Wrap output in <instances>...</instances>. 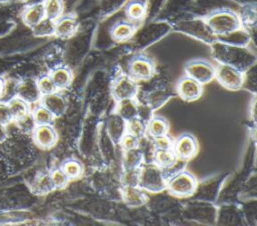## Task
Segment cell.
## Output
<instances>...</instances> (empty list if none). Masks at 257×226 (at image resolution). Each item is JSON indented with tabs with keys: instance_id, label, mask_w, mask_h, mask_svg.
<instances>
[{
	"instance_id": "obj_1",
	"label": "cell",
	"mask_w": 257,
	"mask_h": 226,
	"mask_svg": "<svg viewBox=\"0 0 257 226\" xmlns=\"http://www.w3.org/2000/svg\"><path fill=\"white\" fill-rule=\"evenodd\" d=\"M213 54L222 64H228L244 71L255 63V56L243 46L229 45L217 41L213 45Z\"/></svg>"
},
{
	"instance_id": "obj_2",
	"label": "cell",
	"mask_w": 257,
	"mask_h": 226,
	"mask_svg": "<svg viewBox=\"0 0 257 226\" xmlns=\"http://www.w3.org/2000/svg\"><path fill=\"white\" fill-rule=\"evenodd\" d=\"M206 24L214 35L221 36L239 29L241 21L234 12L229 10H221L211 14L207 18Z\"/></svg>"
},
{
	"instance_id": "obj_3",
	"label": "cell",
	"mask_w": 257,
	"mask_h": 226,
	"mask_svg": "<svg viewBox=\"0 0 257 226\" xmlns=\"http://www.w3.org/2000/svg\"><path fill=\"white\" fill-rule=\"evenodd\" d=\"M141 188L150 192H160L166 188L163 171L157 164H147L139 171V182Z\"/></svg>"
},
{
	"instance_id": "obj_4",
	"label": "cell",
	"mask_w": 257,
	"mask_h": 226,
	"mask_svg": "<svg viewBox=\"0 0 257 226\" xmlns=\"http://www.w3.org/2000/svg\"><path fill=\"white\" fill-rule=\"evenodd\" d=\"M185 70L189 77L200 84H205L213 80L216 74V68L204 60H193L187 63Z\"/></svg>"
},
{
	"instance_id": "obj_5",
	"label": "cell",
	"mask_w": 257,
	"mask_h": 226,
	"mask_svg": "<svg viewBox=\"0 0 257 226\" xmlns=\"http://www.w3.org/2000/svg\"><path fill=\"white\" fill-rule=\"evenodd\" d=\"M215 76L224 87L231 90H238L243 85V75L241 71L228 64H221L216 69Z\"/></svg>"
},
{
	"instance_id": "obj_6",
	"label": "cell",
	"mask_w": 257,
	"mask_h": 226,
	"mask_svg": "<svg viewBox=\"0 0 257 226\" xmlns=\"http://www.w3.org/2000/svg\"><path fill=\"white\" fill-rule=\"evenodd\" d=\"M169 190L178 196H187L196 188L195 178L188 172H181L173 176L168 183Z\"/></svg>"
},
{
	"instance_id": "obj_7",
	"label": "cell",
	"mask_w": 257,
	"mask_h": 226,
	"mask_svg": "<svg viewBox=\"0 0 257 226\" xmlns=\"http://www.w3.org/2000/svg\"><path fill=\"white\" fill-rule=\"evenodd\" d=\"M138 87L134 80L127 76L117 79L112 87V95L118 101L123 99H132L137 95Z\"/></svg>"
},
{
	"instance_id": "obj_8",
	"label": "cell",
	"mask_w": 257,
	"mask_h": 226,
	"mask_svg": "<svg viewBox=\"0 0 257 226\" xmlns=\"http://www.w3.org/2000/svg\"><path fill=\"white\" fill-rule=\"evenodd\" d=\"M16 96L28 104H32L39 101L42 95L38 89L36 81L32 79H25L21 82H18Z\"/></svg>"
},
{
	"instance_id": "obj_9",
	"label": "cell",
	"mask_w": 257,
	"mask_h": 226,
	"mask_svg": "<svg viewBox=\"0 0 257 226\" xmlns=\"http://www.w3.org/2000/svg\"><path fill=\"white\" fill-rule=\"evenodd\" d=\"M202 84L197 82L191 77H184L178 84L179 95L187 101H193L198 99L202 94Z\"/></svg>"
},
{
	"instance_id": "obj_10",
	"label": "cell",
	"mask_w": 257,
	"mask_h": 226,
	"mask_svg": "<svg viewBox=\"0 0 257 226\" xmlns=\"http://www.w3.org/2000/svg\"><path fill=\"white\" fill-rule=\"evenodd\" d=\"M33 136L36 144L42 148L52 147L57 139L56 132L51 124L37 125L33 130Z\"/></svg>"
},
{
	"instance_id": "obj_11",
	"label": "cell",
	"mask_w": 257,
	"mask_h": 226,
	"mask_svg": "<svg viewBox=\"0 0 257 226\" xmlns=\"http://www.w3.org/2000/svg\"><path fill=\"white\" fill-rule=\"evenodd\" d=\"M41 105L48 109L54 117L61 116L66 110V101L64 97L56 92L42 95L40 98Z\"/></svg>"
},
{
	"instance_id": "obj_12",
	"label": "cell",
	"mask_w": 257,
	"mask_h": 226,
	"mask_svg": "<svg viewBox=\"0 0 257 226\" xmlns=\"http://www.w3.org/2000/svg\"><path fill=\"white\" fill-rule=\"evenodd\" d=\"M197 151V143L193 136L182 135L175 143V154L181 160H186L195 155Z\"/></svg>"
},
{
	"instance_id": "obj_13",
	"label": "cell",
	"mask_w": 257,
	"mask_h": 226,
	"mask_svg": "<svg viewBox=\"0 0 257 226\" xmlns=\"http://www.w3.org/2000/svg\"><path fill=\"white\" fill-rule=\"evenodd\" d=\"M132 75L138 79H148L153 75L154 67L150 60L146 58H136L130 65Z\"/></svg>"
},
{
	"instance_id": "obj_14",
	"label": "cell",
	"mask_w": 257,
	"mask_h": 226,
	"mask_svg": "<svg viewBox=\"0 0 257 226\" xmlns=\"http://www.w3.org/2000/svg\"><path fill=\"white\" fill-rule=\"evenodd\" d=\"M126 129L125 120H123L117 113L110 116L107 122V131L111 140L115 143L120 142L124 131Z\"/></svg>"
},
{
	"instance_id": "obj_15",
	"label": "cell",
	"mask_w": 257,
	"mask_h": 226,
	"mask_svg": "<svg viewBox=\"0 0 257 226\" xmlns=\"http://www.w3.org/2000/svg\"><path fill=\"white\" fill-rule=\"evenodd\" d=\"M45 18L43 3H36L29 6L23 13V21L26 25L33 28Z\"/></svg>"
},
{
	"instance_id": "obj_16",
	"label": "cell",
	"mask_w": 257,
	"mask_h": 226,
	"mask_svg": "<svg viewBox=\"0 0 257 226\" xmlns=\"http://www.w3.org/2000/svg\"><path fill=\"white\" fill-rule=\"evenodd\" d=\"M185 31L191 35L198 36L205 41L211 42L214 39V34L208 25L202 21H193L185 24Z\"/></svg>"
},
{
	"instance_id": "obj_17",
	"label": "cell",
	"mask_w": 257,
	"mask_h": 226,
	"mask_svg": "<svg viewBox=\"0 0 257 226\" xmlns=\"http://www.w3.org/2000/svg\"><path fill=\"white\" fill-rule=\"evenodd\" d=\"M122 198L126 205L131 207L141 206L146 203L147 197L143 191L136 188V186H126L122 191Z\"/></svg>"
},
{
	"instance_id": "obj_18",
	"label": "cell",
	"mask_w": 257,
	"mask_h": 226,
	"mask_svg": "<svg viewBox=\"0 0 257 226\" xmlns=\"http://www.w3.org/2000/svg\"><path fill=\"white\" fill-rule=\"evenodd\" d=\"M216 38L219 42L235 46H245L250 40L249 34L243 30H240V28L229 34L216 36Z\"/></svg>"
},
{
	"instance_id": "obj_19",
	"label": "cell",
	"mask_w": 257,
	"mask_h": 226,
	"mask_svg": "<svg viewBox=\"0 0 257 226\" xmlns=\"http://www.w3.org/2000/svg\"><path fill=\"white\" fill-rule=\"evenodd\" d=\"M139 106L137 102L132 99H123L120 100L117 106V114L125 121H130L136 117H138Z\"/></svg>"
},
{
	"instance_id": "obj_20",
	"label": "cell",
	"mask_w": 257,
	"mask_h": 226,
	"mask_svg": "<svg viewBox=\"0 0 257 226\" xmlns=\"http://www.w3.org/2000/svg\"><path fill=\"white\" fill-rule=\"evenodd\" d=\"M76 21L74 18L66 16L60 18L56 23L54 27V34H56L59 37H68L72 35L76 29Z\"/></svg>"
},
{
	"instance_id": "obj_21",
	"label": "cell",
	"mask_w": 257,
	"mask_h": 226,
	"mask_svg": "<svg viewBox=\"0 0 257 226\" xmlns=\"http://www.w3.org/2000/svg\"><path fill=\"white\" fill-rule=\"evenodd\" d=\"M7 104L9 106V110L11 112L13 120H17V119L25 116L26 114L30 113L29 112V104L17 96L10 99L7 102Z\"/></svg>"
},
{
	"instance_id": "obj_22",
	"label": "cell",
	"mask_w": 257,
	"mask_h": 226,
	"mask_svg": "<svg viewBox=\"0 0 257 226\" xmlns=\"http://www.w3.org/2000/svg\"><path fill=\"white\" fill-rule=\"evenodd\" d=\"M144 154L140 149L134 148L131 150H126L123 157V166L125 170H134L138 169L141 163L143 162Z\"/></svg>"
},
{
	"instance_id": "obj_23",
	"label": "cell",
	"mask_w": 257,
	"mask_h": 226,
	"mask_svg": "<svg viewBox=\"0 0 257 226\" xmlns=\"http://www.w3.org/2000/svg\"><path fill=\"white\" fill-rule=\"evenodd\" d=\"M56 88H65L71 81V73L66 68H57L50 75Z\"/></svg>"
},
{
	"instance_id": "obj_24",
	"label": "cell",
	"mask_w": 257,
	"mask_h": 226,
	"mask_svg": "<svg viewBox=\"0 0 257 226\" xmlns=\"http://www.w3.org/2000/svg\"><path fill=\"white\" fill-rule=\"evenodd\" d=\"M149 133L154 137H159L163 135H167L168 132V123L165 119L161 117L152 118L148 125Z\"/></svg>"
},
{
	"instance_id": "obj_25",
	"label": "cell",
	"mask_w": 257,
	"mask_h": 226,
	"mask_svg": "<svg viewBox=\"0 0 257 226\" xmlns=\"http://www.w3.org/2000/svg\"><path fill=\"white\" fill-rule=\"evenodd\" d=\"M33 120L35 122V125H48L53 122V114L46 109L44 106L40 105L34 109V111L31 113Z\"/></svg>"
},
{
	"instance_id": "obj_26",
	"label": "cell",
	"mask_w": 257,
	"mask_h": 226,
	"mask_svg": "<svg viewBox=\"0 0 257 226\" xmlns=\"http://www.w3.org/2000/svg\"><path fill=\"white\" fill-rule=\"evenodd\" d=\"M176 154L171 149H158L155 155V159L157 162V165L163 168L170 167L176 159Z\"/></svg>"
},
{
	"instance_id": "obj_27",
	"label": "cell",
	"mask_w": 257,
	"mask_h": 226,
	"mask_svg": "<svg viewBox=\"0 0 257 226\" xmlns=\"http://www.w3.org/2000/svg\"><path fill=\"white\" fill-rule=\"evenodd\" d=\"M43 5L46 18L54 21L60 16L62 12V3L60 0H45Z\"/></svg>"
},
{
	"instance_id": "obj_28",
	"label": "cell",
	"mask_w": 257,
	"mask_h": 226,
	"mask_svg": "<svg viewBox=\"0 0 257 226\" xmlns=\"http://www.w3.org/2000/svg\"><path fill=\"white\" fill-rule=\"evenodd\" d=\"M133 33H134L133 25L130 23H124V22L116 24L111 31L112 38L115 40H118V41L128 39L133 35Z\"/></svg>"
},
{
	"instance_id": "obj_29",
	"label": "cell",
	"mask_w": 257,
	"mask_h": 226,
	"mask_svg": "<svg viewBox=\"0 0 257 226\" xmlns=\"http://www.w3.org/2000/svg\"><path fill=\"white\" fill-rule=\"evenodd\" d=\"M54 21L45 17L43 20H41L37 25L33 27V31L36 36H47L54 34Z\"/></svg>"
},
{
	"instance_id": "obj_30",
	"label": "cell",
	"mask_w": 257,
	"mask_h": 226,
	"mask_svg": "<svg viewBox=\"0 0 257 226\" xmlns=\"http://www.w3.org/2000/svg\"><path fill=\"white\" fill-rule=\"evenodd\" d=\"M126 130H127V133H130L138 138H141L146 132V122L144 120H142L141 118L136 117V118L127 121Z\"/></svg>"
},
{
	"instance_id": "obj_31",
	"label": "cell",
	"mask_w": 257,
	"mask_h": 226,
	"mask_svg": "<svg viewBox=\"0 0 257 226\" xmlns=\"http://www.w3.org/2000/svg\"><path fill=\"white\" fill-rule=\"evenodd\" d=\"M53 184L50 178V175H41L39 176L33 184V190L35 193H47L53 189Z\"/></svg>"
},
{
	"instance_id": "obj_32",
	"label": "cell",
	"mask_w": 257,
	"mask_h": 226,
	"mask_svg": "<svg viewBox=\"0 0 257 226\" xmlns=\"http://www.w3.org/2000/svg\"><path fill=\"white\" fill-rule=\"evenodd\" d=\"M36 82H37V86H38V89H39L41 95L50 94V93L55 92V90H56V87H55L50 76H47V75L42 76Z\"/></svg>"
},
{
	"instance_id": "obj_33",
	"label": "cell",
	"mask_w": 257,
	"mask_h": 226,
	"mask_svg": "<svg viewBox=\"0 0 257 226\" xmlns=\"http://www.w3.org/2000/svg\"><path fill=\"white\" fill-rule=\"evenodd\" d=\"M145 11H146L145 5H144L143 3H141V2L135 1V2H132V3L127 6L126 13H127V16H128L131 19L139 20V19H142V18L144 17Z\"/></svg>"
},
{
	"instance_id": "obj_34",
	"label": "cell",
	"mask_w": 257,
	"mask_h": 226,
	"mask_svg": "<svg viewBox=\"0 0 257 226\" xmlns=\"http://www.w3.org/2000/svg\"><path fill=\"white\" fill-rule=\"evenodd\" d=\"M62 170L68 178H76L81 173V165L75 160H68L63 164Z\"/></svg>"
},
{
	"instance_id": "obj_35",
	"label": "cell",
	"mask_w": 257,
	"mask_h": 226,
	"mask_svg": "<svg viewBox=\"0 0 257 226\" xmlns=\"http://www.w3.org/2000/svg\"><path fill=\"white\" fill-rule=\"evenodd\" d=\"M17 86L18 82L14 81L12 79L5 80V85H4V91H3V96L0 101L8 102L10 99L16 96L17 94Z\"/></svg>"
},
{
	"instance_id": "obj_36",
	"label": "cell",
	"mask_w": 257,
	"mask_h": 226,
	"mask_svg": "<svg viewBox=\"0 0 257 226\" xmlns=\"http://www.w3.org/2000/svg\"><path fill=\"white\" fill-rule=\"evenodd\" d=\"M52 184L54 188H62L66 185L68 181L67 175L63 172L62 169H56L54 170L50 175Z\"/></svg>"
},
{
	"instance_id": "obj_37",
	"label": "cell",
	"mask_w": 257,
	"mask_h": 226,
	"mask_svg": "<svg viewBox=\"0 0 257 226\" xmlns=\"http://www.w3.org/2000/svg\"><path fill=\"white\" fill-rule=\"evenodd\" d=\"M18 124V127L21 128L22 130L26 131V132H30V131H33L34 128L36 127L35 125V122L33 120V117H32V114L28 113L26 114L25 116L15 120Z\"/></svg>"
},
{
	"instance_id": "obj_38",
	"label": "cell",
	"mask_w": 257,
	"mask_h": 226,
	"mask_svg": "<svg viewBox=\"0 0 257 226\" xmlns=\"http://www.w3.org/2000/svg\"><path fill=\"white\" fill-rule=\"evenodd\" d=\"M139 169L134 170H125V174L123 175L122 182L123 185L126 186H137L139 182Z\"/></svg>"
},
{
	"instance_id": "obj_39",
	"label": "cell",
	"mask_w": 257,
	"mask_h": 226,
	"mask_svg": "<svg viewBox=\"0 0 257 226\" xmlns=\"http://www.w3.org/2000/svg\"><path fill=\"white\" fill-rule=\"evenodd\" d=\"M13 120L7 102L0 101V124L7 125Z\"/></svg>"
},
{
	"instance_id": "obj_40",
	"label": "cell",
	"mask_w": 257,
	"mask_h": 226,
	"mask_svg": "<svg viewBox=\"0 0 257 226\" xmlns=\"http://www.w3.org/2000/svg\"><path fill=\"white\" fill-rule=\"evenodd\" d=\"M120 144L122 146L123 149L125 150H131V149H134V148H137L138 147V144H139V138L127 133V134H124L120 140Z\"/></svg>"
},
{
	"instance_id": "obj_41",
	"label": "cell",
	"mask_w": 257,
	"mask_h": 226,
	"mask_svg": "<svg viewBox=\"0 0 257 226\" xmlns=\"http://www.w3.org/2000/svg\"><path fill=\"white\" fill-rule=\"evenodd\" d=\"M155 143L158 149H171L172 148V141L167 135L159 136L155 138Z\"/></svg>"
},
{
	"instance_id": "obj_42",
	"label": "cell",
	"mask_w": 257,
	"mask_h": 226,
	"mask_svg": "<svg viewBox=\"0 0 257 226\" xmlns=\"http://www.w3.org/2000/svg\"><path fill=\"white\" fill-rule=\"evenodd\" d=\"M7 138V131L5 129V125L0 124V143H3Z\"/></svg>"
},
{
	"instance_id": "obj_43",
	"label": "cell",
	"mask_w": 257,
	"mask_h": 226,
	"mask_svg": "<svg viewBox=\"0 0 257 226\" xmlns=\"http://www.w3.org/2000/svg\"><path fill=\"white\" fill-rule=\"evenodd\" d=\"M4 85H5V79H3V78L0 77V100L2 99V96H3Z\"/></svg>"
}]
</instances>
